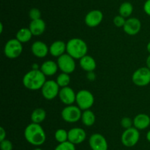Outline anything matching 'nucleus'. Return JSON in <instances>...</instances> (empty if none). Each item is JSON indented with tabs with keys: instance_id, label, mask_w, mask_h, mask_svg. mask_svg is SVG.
Here are the masks:
<instances>
[{
	"instance_id": "13",
	"label": "nucleus",
	"mask_w": 150,
	"mask_h": 150,
	"mask_svg": "<svg viewBox=\"0 0 150 150\" xmlns=\"http://www.w3.org/2000/svg\"><path fill=\"white\" fill-rule=\"evenodd\" d=\"M142 29V22L137 18H129L126 19L125 24L123 26L125 32L129 35H136Z\"/></svg>"
},
{
	"instance_id": "35",
	"label": "nucleus",
	"mask_w": 150,
	"mask_h": 150,
	"mask_svg": "<svg viewBox=\"0 0 150 150\" xmlns=\"http://www.w3.org/2000/svg\"><path fill=\"white\" fill-rule=\"evenodd\" d=\"M146 67H147L149 69H150V54L147 57H146Z\"/></svg>"
},
{
	"instance_id": "30",
	"label": "nucleus",
	"mask_w": 150,
	"mask_h": 150,
	"mask_svg": "<svg viewBox=\"0 0 150 150\" xmlns=\"http://www.w3.org/2000/svg\"><path fill=\"white\" fill-rule=\"evenodd\" d=\"M120 124H121L122 127H123L124 129H129L130 127H133V120H132L130 118L124 117L122 119Z\"/></svg>"
},
{
	"instance_id": "10",
	"label": "nucleus",
	"mask_w": 150,
	"mask_h": 150,
	"mask_svg": "<svg viewBox=\"0 0 150 150\" xmlns=\"http://www.w3.org/2000/svg\"><path fill=\"white\" fill-rule=\"evenodd\" d=\"M60 87L55 80H46L42 88H41V93L46 100H53L59 96Z\"/></svg>"
},
{
	"instance_id": "20",
	"label": "nucleus",
	"mask_w": 150,
	"mask_h": 150,
	"mask_svg": "<svg viewBox=\"0 0 150 150\" xmlns=\"http://www.w3.org/2000/svg\"><path fill=\"white\" fill-rule=\"evenodd\" d=\"M79 65L81 68L86 72H93L97 67L96 61L94 57L88 54L79 60Z\"/></svg>"
},
{
	"instance_id": "40",
	"label": "nucleus",
	"mask_w": 150,
	"mask_h": 150,
	"mask_svg": "<svg viewBox=\"0 0 150 150\" xmlns=\"http://www.w3.org/2000/svg\"><path fill=\"white\" fill-rule=\"evenodd\" d=\"M33 150H42V149H40V148H39V147H37V148H35V149H34Z\"/></svg>"
},
{
	"instance_id": "32",
	"label": "nucleus",
	"mask_w": 150,
	"mask_h": 150,
	"mask_svg": "<svg viewBox=\"0 0 150 150\" xmlns=\"http://www.w3.org/2000/svg\"><path fill=\"white\" fill-rule=\"evenodd\" d=\"M13 146L10 141L4 139V141H0V149L1 150H13Z\"/></svg>"
},
{
	"instance_id": "36",
	"label": "nucleus",
	"mask_w": 150,
	"mask_h": 150,
	"mask_svg": "<svg viewBox=\"0 0 150 150\" xmlns=\"http://www.w3.org/2000/svg\"><path fill=\"white\" fill-rule=\"evenodd\" d=\"M40 68L39 65L37 64V63H33L32 66V69H35V70H37V69H40Z\"/></svg>"
},
{
	"instance_id": "22",
	"label": "nucleus",
	"mask_w": 150,
	"mask_h": 150,
	"mask_svg": "<svg viewBox=\"0 0 150 150\" xmlns=\"http://www.w3.org/2000/svg\"><path fill=\"white\" fill-rule=\"evenodd\" d=\"M46 118V112L43 108H36L31 114V121L32 123L40 124Z\"/></svg>"
},
{
	"instance_id": "19",
	"label": "nucleus",
	"mask_w": 150,
	"mask_h": 150,
	"mask_svg": "<svg viewBox=\"0 0 150 150\" xmlns=\"http://www.w3.org/2000/svg\"><path fill=\"white\" fill-rule=\"evenodd\" d=\"M29 28L34 36H40L45 31L46 24L42 19H40L38 20L31 21Z\"/></svg>"
},
{
	"instance_id": "11",
	"label": "nucleus",
	"mask_w": 150,
	"mask_h": 150,
	"mask_svg": "<svg viewBox=\"0 0 150 150\" xmlns=\"http://www.w3.org/2000/svg\"><path fill=\"white\" fill-rule=\"evenodd\" d=\"M89 144L92 150H108V145L106 139L100 133H94L89 137Z\"/></svg>"
},
{
	"instance_id": "27",
	"label": "nucleus",
	"mask_w": 150,
	"mask_h": 150,
	"mask_svg": "<svg viewBox=\"0 0 150 150\" xmlns=\"http://www.w3.org/2000/svg\"><path fill=\"white\" fill-rule=\"evenodd\" d=\"M54 138L59 144L67 141H68V131L64 129H58L55 132Z\"/></svg>"
},
{
	"instance_id": "31",
	"label": "nucleus",
	"mask_w": 150,
	"mask_h": 150,
	"mask_svg": "<svg viewBox=\"0 0 150 150\" xmlns=\"http://www.w3.org/2000/svg\"><path fill=\"white\" fill-rule=\"evenodd\" d=\"M126 19L125 18H124L123 16H120V15H118V16H116L114 18V20H113V22H114V25L117 27H123L125 24Z\"/></svg>"
},
{
	"instance_id": "38",
	"label": "nucleus",
	"mask_w": 150,
	"mask_h": 150,
	"mask_svg": "<svg viewBox=\"0 0 150 150\" xmlns=\"http://www.w3.org/2000/svg\"><path fill=\"white\" fill-rule=\"evenodd\" d=\"M146 50H147V51L149 53V54H150V41L148 43L147 45H146Z\"/></svg>"
},
{
	"instance_id": "17",
	"label": "nucleus",
	"mask_w": 150,
	"mask_h": 150,
	"mask_svg": "<svg viewBox=\"0 0 150 150\" xmlns=\"http://www.w3.org/2000/svg\"><path fill=\"white\" fill-rule=\"evenodd\" d=\"M67 49V43L63 41H56L53 42L49 46V53L53 57H59L65 54Z\"/></svg>"
},
{
	"instance_id": "18",
	"label": "nucleus",
	"mask_w": 150,
	"mask_h": 150,
	"mask_svg": "<svg viewBox=\"0 0 150 150\" xmlns=\"http://www.w3.org/2000/svg\"><path fill=\"white\" fill-rule=\"evenodd\" d=\"M150 125V117L145 113H139L133 119V126L139 130H144Z\"/></svg>"
},
{
	"instance_id": "9",
	"label": "nucleus",
	"mask_w": 150,
	"mask_h": 150,
	"mask_svg": "<svg viewBox=\"0 0 150 150\" xmlns=\"http://www.w3.org/2000/svg\"><path fill=\"white\" fill-rule=\"evenodd\" d=\"M57 63L58 64L59 69L62 72L70 74L76 70V64L75 59L67 53H65L59 57Z\"/></svg>"
},
{
	"instance_id": "25",
	"label": "nucleus",
	"mask_w": 150,
	"mask_h": 150,
	"mask_svg": "<svg viewBox=\"0 0 150 150\" xmlns=\"http://www.w3.org/2000/svg\"><path fill=\"white\" fill-rule=\"evenodd\" d=\"M133 12V6L129 1H125L121 4L120 8H119V13L120 16H123L124 18H130Z\"/></svg>"
},
{
	"instance_id": "23",
	"label": "nucleus",
	"mask_w": 150,
	"mask_h": 150,
	"mask_svg": "<svg viewBox=\"0 0 150 150\" xmlns=\"http://www.w3.org/2000/svg\"><path fill=\"white\" fill-rule=\"evenodd\" d=\"M95 115L93 111L89 109V110H83V113H82L81 116V120L82 123L86 126H91L95 124Z\"/></svg>"
},
{
	"instance_id": "1",
	"label": "nucleus",
	"mask_w": 150,
	"mask_h": 150,
	"mask_svg": "<svg viewBox=\"0 0 150 150\" xmlns=\"http://www.w3.org/2000/svg\"><path fill=\"white\" fill-rule=\"evenodd\" d=\"M24 138L28 143L33 146H41L46 141V134L40 124L31 123L24 129Z\"/></svg>"
},
{
	"instance_id": "2",
	"label": "nucleus",
	"mask_w": 150,
	"mask_h": 150,
	"mask_svg": "<svg viewBox=\"0 0 150 150\" xmlns=\"http://www.w3.org/2000/svg\"><path fill=\"white\" fill-rule=\"evenodd\" d=\"M23 85L31 91H38L41 89L46 82V76L40 69H32L25 74L23 77Z\"/></svg>"
},
{
	"instance_id": "14",
	"label": "nucleus",
	"mask_w": 150,
	"mask_h": 150,
	"mask_svg": "<svg viewBox=\"0 0 150 150\" xmlns=\"http://www.w3.org/2000/svg\"><path fill=\"white\" fill-rule=\"evenodd\" d=\"M59 98L63 104H66V106L71 105L76 102V94L74 90L70 87H64L60 89L59 93Z\"/></svg>"
},
{
	"instance_id": "8",
	"label": "nucleus",
	"mask_w": 150,
	"mask_h": 150,
	"mask_svg": "<svg viewBox=\"0 0 150 150\" xmlns=\"http://www.w3.org/2000/svg\"><path fill=\"white\" fill-rule=\"evenodd\" d=\"M132 81L139 87L146 86L150 83V69L147 67H142L133 72Z\"/></svg>"
},
{
	"instance_id": "39",
	"label": "nucleus",
	"mask_w": 150,
	"mask_h": 150,
	"mask_svg": "<svg viewBox=\"0 0 150 150\" xmlns=\"http://www.w3.org/2000/svg\"><path fill=\"white\" fill-rule=\"evenodd\" d=\"M0 26H1V28H0V29H1V30H0V32H1V33H2V30H3V24H2V23H1Z\"/></svg>"
},
{
	"instance_id": "3",
	"label": "nucleus",
	"mask_w": 150,
	"mask_h": 150,
	"mask_svg": "<svg viewBox=\"0 0 150 150\" xmlns=\"http://www.w3.org/2000/svg\"><path fill=\"white\" fill-rule=\"evenodd\" d=\"M87 44L81 38H71L67 42L66 53L70 54L75 60H80L87 54Z\"/></svg>"
},
{
	"instance_id": "37",
	"label": "nucleus",
	"mask_w": 150,
	"mask_h": 150,
	"mask_svg": "<svg viewBox=\"0 0 150 150\" xmlns=\"http://www.w3.org/2000/svg\"><path fill=\"white\" fill-rule=\"evenodd\" d=\"M146 140H147L149 142H150V130H149L147 132V133H146Z\"/></svg>"
},
{
	"instance_id": "26",
	"label": "nucleus",
	"mask_w": 150,
	"mask_h": 150,
	"mask_svg": "<svg viewBox=\"0 0 150 150\" xmlns=\"http://www.w3.org/2000/svg\"><path fill=\"white\" fill-rule=\"evenodd\" d=\"M56 82L59 85L60 88H64V87L69 86V84L70 83V76L69 74L62 72L61 74L57 76Z\"/></svg>"
},
{
	"instance_id": "12",
	"label": "nucleus",
	"mask_w": 150,
	"mask_h": 150,
	"mask_svg": "<svg viewBox=\"0 0 150 150\" xmlns=\"http://www.w3.org/2000/svg\"><path fill=\"white\" fill-rule=\"evenodd\" d=\"M103 19V13L100 10H92L86 15L84 22L89 27H95L100 24Z\"/></svg>"
},
{
	"instance_id": "6",
	"label": "nucleus",
	"mask_w": 150,
	"mask_h": 150,
	"mask_svg": "<svg viewBox=\"0 0 150 150\" xmlns=\"http://www.w3.org/2000/svg\"><path fill=\"white\" fill-rule=\"evenodd\" d=\"M61 116L64 121L75 123L81 119L82 110L76 105H67L62 110Z\"/></svg>"
},
{
	"instance_id": "5",
	"label": "nucleus",
	"mask_w": 150,
	"mask_h": 150,
	"mask_svg": "<svg viewBox=\"0 0 150 150\" xmlns=\"http://www.w3.org/2000/svg\"><path fill=\"white\" fill-rule=\"evenodd\" d=\"M23 51V46L16 38L7 41L4 47V55L9 59H16L21 54Z\"/></svg>"
},
{
	"instance_id": "29",
	"label": "nucleus",
	"mask_w": 150,
	"mask_h": 150,
	"mask_svg": "<svg viewBox=\"0 0 150 150\" xmlns=\"http://www.w3.org/2000/svg\"><path fill=\"white\" fill-rule=\"evenodd\" d=\"M29 17L31 21L38 20V19H41V12L40 10L36 7H33L31 9L29 12Z\"/></svg>"
},
{
	"instance_id": "15",
	"label": "nucleus",
	"mask_w": 150,
	"mask_h": 150,
	"mask_svg": "<svg viewBox=\"0 0 150 150\" xmlns=\"http://www.w3.org/2000/svg\"><path fill=\"white\" fill-rule=\"evenodd\" d=\"M86 138V133L82 128L74 127L68 131V141L75 145L83 143Z\"/></svg>"
},
{
	"instance_id": "34",
	"label": "nucleus",
	"mask_w": 150,
	"mask_h": 150,
	"mask_svg": "<svg viewBox=\"0 0 150 150\" xmlns=\"http://www.w3.org/2000/svg\"><path fill=\"white\" fill-rule=\"evenodd\" d=\"M6 130L4 129V127L1 126L0 127V141H4V139H6Z\"/></svg>"
},
{
	"instance_id": "21",
	"label": "nucleus",
	"mask_w": 150,
	"mask_h": 150,
	"mask_svg": "<svg viewBox=\"0 0 150 150\" xmlns=\"http://www.w3.org/2000/svg\"><path fill=\"white\" fill-rule=\"evenodd\" d=\"M40 69L46 76H51L57 74L59 66L57 63L49 60L43 62Z\"/></svg>"
},
{
	"instance_id": "4",
	"label": "nucleus",
	"mask_w": 150,
	"mask_h": 150,
	"mask_svg": "<svg viewBox=\"0 0 150 150\" xmlns=\"http://www.w3.org/2000/svg\"><path fill=\"white\" fill-rule=\"evenodd\" d=\"M76 102L81 110H89L95 103V97L92 93L88 90H81L76 93Z\"/></svg>"
},
{
	"instance_id": "33",
	"label": "nucleus",
	"mask_w": 150,
	"mask_h": 150,
	"mask_svg": "<svg viewBox=\"0 0 150 150\" xmlns=\"http://www.w3.org/2000/svg\"><path fill=\"white\" fill-rule=\"evenodd\" d=\"M144 11L146 15L150 16V0H146L144 4Z\"/></svg>"
},
{
	"instance_id": "28",
	"label": "nucleus",
	"mask_w": 150,
	"mask_h": 150,
	"mask_svg": "<svg viewBox=\"0 0 150 150\" xmlns=\"http://www.w3.org/2000/svg\"><path fill=\"white\" fill-rule=\"evenodd\" d=\"M54 150H76V145L69 141L64 143H60L56 146Z\"/></svg>"
},
{
	"instance_id": "16",
	"label": "nucleus",
	"mask_w": 150,
	"mask_h": 150,
	"mask_svg": "<svg viewBox=\"0 0 150 150\" xmlns=\"http://www.w3.org/2000/svg\"><path fill=\"white\" fill-rule=\"evenodd\" d=\"M31 50L32 54L38 58H43L49 53V47L46 44L40 41L34 42L31 46Z\"/></svg>"
},
{
	"instance_id": "7",
	"label": "nucleus",
	"mask_w": 150,
	"mask_h": 150,
	"mask_svg": "<svg viewBox=\"0 0 150 150\" xmlns=\"http://www.w3.org/2000/svg\"><path fill=\"white\" fill-rule=\"evenodd\" d=\"M140 138V132L139 129L133 126L126 129L121 136L122 144L126 147H133L136 145Z\"/></svg>"
},
{
	"instance_id": "24",
	"label": "nucleus",
	"mask_w": 150,
	"mask_h": 150,
	"mask_svg": "<svg viewBox=\"0 0 150 150\" xmlns=\"http://www.w3.org/2000/svg\"><path fill=\"white\" fill-rule=\"evenodd\" d=\"M32 36H33V35H32L29 28H21L16 33V38L21 43L24 44V43L29 42Z\"/></svg>"
}]
</instances>
